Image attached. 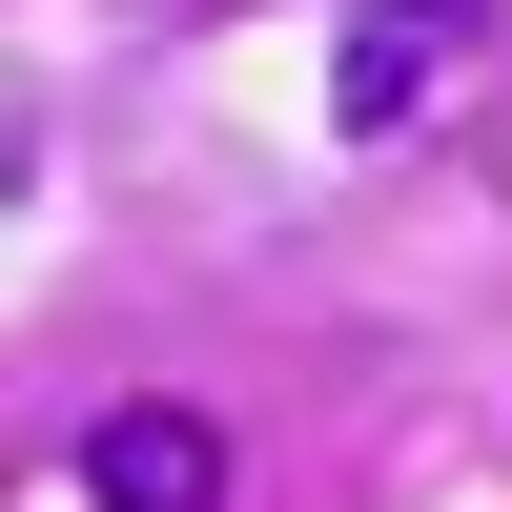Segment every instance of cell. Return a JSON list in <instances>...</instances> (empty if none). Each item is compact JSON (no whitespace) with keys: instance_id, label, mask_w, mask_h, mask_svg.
Listing matches in <instances>:
<instances>
[{"instance_id":"1","label":"cell","mask_w":512,"mask_h":512,"mask_svg":"<svg viewBox=\"0 0 512 512\" xmlns=\"http://www.w3.org/2000/svg\"><path fill=\"white\" fill-rule=\"evenodd\" d=\"M451 62H472V0H349V21H328V123H349V144H390Z\"/></svg>"},{"instance_id":"2","label":"cell","mask_w":512,"mask_h":512,"mask_svg":"<svg viewBox=\"0 0 512 512\" xmlns=\"http://www.w3.org/2000/svg\"><path fill=\"white\" fill-rule=\"evenodd\" d=\"M82 512H226V431H205V410H103Z\"/></svg>"}]
</instances>
